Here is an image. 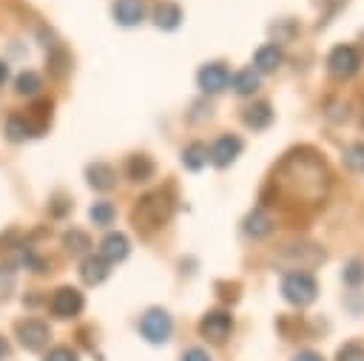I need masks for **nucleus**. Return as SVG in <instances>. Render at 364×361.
<instances>
[{
    "instance_id": "nucleus-1",
    "label": "nucleus",
    "mask_w": 364,
    "mask_h": 361,
    "mask_svg": "<svg viewBox=\"0 0 364 361\" xmlns=\"http://www.w3.org/2000/svg\"><path fill=\"white\" fill-rule=\"evenodd\" d=\"M327 190H330V171L324 156L301 145L279 159L262 196L273 193V202L287 213H310L324 205Z\"/></svg>"
},
{
    "instance_id": "nucleus-2",
    "label": "nucleus",
    "mask_w": 364,
    "mask_h": 361,
    "mask_svg": "<svg viewBox=\"0 0 364 361\" xmlns=\"http://www.w3.org/2000/svg\"><path fill=\"white\" fill-rule=\"evenodd\" d=\"M171 216H173V199H171V193L168 190H151V193H145V196L136 199V205L131 210V225L142 236H148V233L165 227L171 222Z\"/></svg>"
},
{
    "instance_id": "nucleus-3",
    "label": "nucleus",
    "mask_w": 364,
    "mask_h": 361,
    "mask_svg": "<svg viewBox=\"0 0 364 361\" xmlns=\"http://www.w3.org/2000/svg\"><path fill=\"white\" fill-rule=\"evenodd\" d=\"M282 296L293 307H307L310 301H316L318 284H316V279L310 273L293 270V273H284V279H282Z\"/></svg>"
},
{
    "instance_id": "nucleus-4",
    "label": "nucleus",
    "mask_w": 364,
    "mask_h": 361,
    "mask_svg": "<svg viewBox=\"0 0 364 361\" xmlns=\"http://www.w3.org/2000/svg\"><path fill=\"white\" fill-rule=\"evenodd\" d=\"M327 259V253L318 244H287L276 253V264L284 270H310L316 264H321Z\"/></svg>"
},
{
    "instance_id": "nucleus-5",
    "label": "nucleus",
    "mask_w": 364,
    "mask_h": 361,
    "mask_svg": "<svg viewBox=\"0 0 364 361\" xmlns=\"http://www.w3.org/2000/svg\"><path fill=\"white\" fill-rule=\"evenodd\" d=\"M358 68H361V54H358L355 45L341 43V45H336V48L327 54V71H330L336 80H350V77L358 74Z\"/></svg>"
},
{
    "instance_id": "nucleus-6",
    "label": "nucleus",
    "mask_w": 364,
    "mask_h": 361,
    "mask_svg": "<svg viewBox=\"0 0 364 361\" xmlns=\"http://www.w3.org/2000/svg\"><path fill=\"white\" fill-rule=\"evenodd\" d=\"M139 333H142V338L151 341V344H165V341L171 338V333H173V321H171V316H168L165 310L151 307V310L139 318Z\"/></svg>"
},
{
    "instance_id": "nucleus-7",
    "label": "nucleus",
    "mask_w": 364,
    "mask_h": 361,
    "mask_svg": "<svg viewBox=\"0 0 364 361\" xmlns=\"http://www.w3.org/2000/svg\"><path fill=\"white\" fill-rule=\"evenodd\" d=\"M14 335H17L20 347H26V350L37 352V350H43V347L48 344L51 330H48V324H46V321H40V318H23V321H17Z\"/></svg>"
},
{
    "instance_id": "nucleus-8",
    "label": "nucleus",
    "mask_w": 364,
    "mask_h": 361,
    "mask_svg": "<svg viewBox=\"0 0 364 361\" xmlns=\"http://www.w3.org/2000/svg\"><path fill=\"white\" fill-rule=\"evenodd\" d=\"M85 307V298L77 287H60L54 290V296L48 298V310L57 316V318H77Z\"/></svg>"
},
{
    "instance_id": "nucleus-9",
    "label": "nucleus",
    "mask_w": 364,
    "mask_h": 361,
    "mask_svg": "<svg viewBox=\"0 0 364 361\" xmlns=\"http://www.w3.org/2000/svg\"><path fill=\"white\" fill-rule=\"evenodd\" d=\"M230 333H233V318H230V313H225V310H210V313H205L202 321H199V335L208 338L210 344L228 341Z\"/></svg>"
},
{
    "instance_id": "nucleus-10",
    "label": "nucleus",
    "mask_w": 364,
    "mask_h": 361,
    "mask_svg": "<svg viewBox=\"0 0 364 361\" xmlns=\"http://www.w3.org/2000/svg\"><path fill=\"white\" fill-rule=\"evenodd\" d=\"M196 82L205 94H219L230 85V71H228L225 63H205L196 74Z\"/></svg>"
},
{
    "instance_id": "nucleus-11",
    "label": "nucleus",
    "mask_w": 364,
    "mask_h": 361,
    "mask_svg": "<svg viewBox=\"0 0 364 361\" xmlns=\"http://www.w3.org/2000/svg\"><path fill=\"white\" fill-rule=\"evenodd\" d=\"M208 151H210V162H213L216 168H228V165L242 153V139H239L236 134H222Z\"/></svg>"
},
{
    "instance_id": "nucleus-12",
    "label": "nucleus",
    "mask_w": 364,
    "mask_h": 361,
    "mask_svg": "<svg viewBox=\"0 0 364 361\" xmlns=\"http://www.w3.org/2000/svg\"><path fill=\"white\" fill-rule=\"evenodd\" d=\"M282 60H284L282 45L264 43V45H259L256 54H253V68H256L259 74H270V71H276V68L282 65Z\"/></svg>"
},
{
    "instance_id": "nucleus-13",
    "label": "nucleus",
    "mask_w": 364,
    "mask_h": 361,
    "mask_svg": "<svg viewBox=\"0 0 364 361\" xmlns=\"http://www.w3.org/2000/svg\"><path fill=\"white\" fill-rule=\"evenodd\" d=\"M108 262L100 256V253H88L82 262H80V279L85 281V284H100V281H105L108 279Z\"/></svg>"
},
{
    "instance_id": "nucleus-14",
    "label": "nucleus",
    "mask_w": 364,
    "mask_h": 361,
    "mask_svg": "<svg viewBox=\"0 0 364 361\" xmlns=\"http://www.w3.org/2000/svg\"><path fill=\"white\" fill-rule=\"evenodd\" d=\"M111 14H114V20L119 26H136L145 17V3L142 0H117Z\"/></svg>"
},
{
    "instance_id": "nucleus-15",
    "label": "nucleus",
    "mask_w": 364,
    "mask_h": 361,
    "mask_svg": "<svg viewBox=\"0 0 364 361\" xmlns=\"http://www.w3.org/2000/svg\"><path fill=\"white\" fill-rule=\"evenodd\" d=\"M85 179L94 190H111L117 185V171L108 162H94L85 168Z\"/></svg>"
},
{
    "instance_id": "nucleus-16",
    "label": "nucleus",
    "mask_w": 364,
    "mask_h": 361,
    "mask_svg": "<svg viewBox=\"0 0 364 361\" xmlns=\"http://www.w3.org/2000/svg\"><path fill=\"white\" fill-rule=\"evenodd\" d=\"M245 233L253 236V239H267L273 233V219L267 216L264 208H253L245 219Z\"/></svg>"
},
{
    "instance_id": "nucleus-17",
    "label": "nucleus",
    "mask_w": 364,
    "mask_h": 361,
    "mask_svg": "<svg viewBox=\"0 0 364 361\" xmlns=\"http://www.w3.org/2000/svg\"><path fill=\"white\" fill-rule=\"evenodd\" d=\"M128 250H131V244H128V239H125L122 233H108V236L102 239V244H100V256H102L108 264L122 262V259L128 256Z\"/></svg>"
},
{
    "instance_id": "nucleus-18",
    "label": "nucleus",
    "mask_w": 364,
    "mask_h": 361,
    "mask_svg": "<svg viewBox=\"0 0 364 361\" xmlns=\"http://www.w3.org/2000/svg\"><path fill=\"white\" fill-rule=\"evenodd\" d=\"M154 171H156V165H154V159L145 156V153H134V156H128V162H125V173H128L131 182H148V179L154 176Z\"/></svg>"
},
{
    "instance_id": "nucleus-19",
    "label": "nucleus",
    "mask_w": 364,
    "mask_h": 361,
    "mask_svg": "<svg viewBox=\"0 0 364 361\" xmlns=\"http://www.w3.org/2000/svg\"><path fill=\"white\" fill-rule=\"evenodd\" d=\"M23 117L28 119V125H31L34 136H40V134L48 128V122H51V99H37V102L23 114Z\"/></svg>"
},
{
    "instance_id": "nucleus-20",
    "label": "nucleus",
    "mask_w": 364,
    "mask_h": 361,
    "mask_svg": "<svg viewBox=\"0 0 364 361\" xmlns=\"http://www.w3.org/2000/svg\"><path fill=\"white\" fill-rule=\"evenodd\" d=\"M242 119H245L247 128H253V131H264V128L273 122V108H270L267 102H256V105L245 108Z\"/></svg>"
},
{
    "instance_id": "nucleus-21",
    "label": "nucleus",
    "mask_w": 364,
    "mask_h": 361,
    "mask_svg": "<svg viewBox=\"0 0 364 361\" xmlns=\"http://www.w3.org/2000/svg\"><path fill=\"white\" fill-rule=\"evenodd\" d=\"M154 23L165 31H173L182 23V9L176 3H159V6H154Z\"/></svg>"
},
{
    "instance_id": "nucleus-22",
    "label": "nucleus",
    "mask_w": 364,
    "mask_h": 361,
    "mask_svg": "<svg viewBox=\"0 0 364 361\" xmlns=\"http://www.w3.org/2000/svg\"><path fill=\"white\" fill-rule=\"evenodd\" d=\"M46 63H48V74H51L54 80H63V77H68V71H71V54H68L63 45H51Z\"/></svg>"
},
{
    "instance_id": "nucleus-23",
    "label": "nucleus",
    "mask_w": 364,
    "mask_h": 361,
    "mask_svg": "<svg viewBox=\"0 0 364 361\" xmlns=\"http://www.w3.org/2000/svg\"><path fill=\"white\" fill-rule=\"evenodd\" d=\"M208 159H210V151H208V145L199 142V139L191 142V145H185V151H182V165H185L188 171H199V168H205Z\"/></svg>"
},
{
    "instance_id": "nucleus-24",
    "label": "nucleus",
    "mask_w": 364,
    "mask_h": 361,
    "mask_svg": "<svg viewBox=\"0 0 364 361\" xmlns=\"http://www.w3.org/2000/svg\"><path fill=\"white\" fill-rule=\"evenodd\" d=\"M230 85H233V91L239 97H247V94H253L259 88V71L256 68H242V71H236L230 77Z\"/></svg>"
},
{
    "instance_id": "nucleus-25",
    "label": "nucleus",
    "mask_w": 364,
    "mask_h": 361,
    "mask_svg": "<svg viewBox=\"0 0 364 361\" xmlns=\"http://www.w3.org/2000/svg\"><path fill=\"white\" fill-rule=\"evenodd\" d=\"M6 134H9L11 142H23V139H31L34 136V131H31V125H28V119L23 114H11L6 119Z\"/></svg>"
},
{
    "instance_id": "nucleus-26",
    "label": "nucleus",
    "mask_w": 364,
    "mask_h": 361,
    "mask_svg": "<svg viewBox=\"0 0 364 361\" xmlns=\"http://www.w3.org/2000/svg\"><path fill=\"white\" fill-rule=\"evenodd\" d=\"M63 247L68 250V253H85L88 247H91V239H88V233L85 230H77V227H71V230H65L63 233Z\"/></svg>"
},
{
    "instance_id": "nucleus-27",
    "label": "nucleus",
    "mask_w": 364,
    "mask_h": 361,
    "mask_svg": "<svg viewBox=\"0 0 364 361\" xmlns=\"http://www.w3.org/2000/svg\"><path fill=\"white\" fill-rule=\"evenodd\" d=\"M341 159H344V168H347V171H353V173H364V142H353V145H347L344 153H341Z\"/></svg>"
},
{
    "instance_id": "nucleus-28",
    "label": "nucleus",
    "mask_w": 364,
    "mask_h": 361,
    "mask_svg": "<svg viewBox=\"0 0 364 361\" xmlns=\"http://www.w3.org/2000/svg\"><path fill=\"white\" fill-rule=\"evenodd\" d=\"M40 88H43V82H40V77H37L34 71H23V74H17V80H14V91H17L20 97H34Z\"/></svg>"
},
{
    "instance_id": "nucleus-29",
    "label": "nucleus",
    "mask_w": 364,
    "mask_h": 361,
    "mask_svg": "<svg viewBox=\"0 0 364 361\" xmlns=\"http://www.w3.org/2000/svg\"><path fill=\"white\" fill-rule=\"evenodd\" d=\"M88 216H91V222H94L97 227H108V225L114 222L117 210H114V205H111V202H94V205H91V210H88Z\"/></svg>"
},
{
    "instance_id": "nucleus-30",
    "label": "nucleus",
    "mask_w": 364,
    "mask_h": 361,
    "mask_svg": "<svg viewBox=\"0 0 364 361\" xmlns=\"http://www.w3.org/2000/svg\"><path fill=\"white\" fill-rule=\"evenodd\" d=\"M270 34L276 37V45H279V43H287V40H293V37L299 34V26H296V20L284 17V20H276V23L270 26Z\"/></svg>"
},
{
    "instance_id": "nucleus-31",
    "label": "nucleus",
    "mask_w": 364,
    "mask_h": 361,
    "mask_svg": "<svg viewBox=\"0 0 364 361\" xmlns=\"http://www.w3.org/2000/svg\"><path fill=\"white\" fill-rule=\"evenodd\" d=\"M336 361H364V344L350 341L336 352Z\"/></svg>"
},
{
    "instance_id": "nucleus-32",
    "label": "nucleus",
    "mask_w": 364,
    "mask_h": 361,
    "mask_svg": "<svg viewBox=\"0 0 364 361\" xmlns=\"http://www.w3.org/2000/svg\"><path fill=\"white\" fill-rule=\"evenodd\" d=\"M344 281H347L350 287H358V284L364 281V262L353 259V262L344 267Z\"/></svg>"
},
{
    "instance_id": "nucleus-33",
    "label": "nucleus",
    "mask_w": 364,
    "mask_h": 361,
    "mask_svg": "<svg viewBox=\"0 0 364 361\" xmlns=\"http://www.w3.org/2000/svg\"><path fill=\"white\" fill-rule=\"evenodd\" d=\"M11 290H14V270L0 264V298H9Z\"/></svg>"
},
{
    "instance_id": "nucleus-34",
    "label": "nucleus",
    "mask_w": 364,
    "mask_h": 361,
    "mask_svg": "<svg viewBox=\"0 0 364 361\" xmlns=\"http://www.w3.org/2000/svg\"><path fill=\"white\" fill-rule=\"evenodd\" d=\"M68 210H71V202H68L65 196H54V199L48 202V213H51L54 219H63Z\"/></svg>"
},
{
    "instance_id": "nucleus-35",
    "label": "nucleus",
    "mask_w": 364,
    "mask_h": 361,
    "mask_svg": "<svg viewBox=\"0 0 364 361\" xmlns=\"http://www.w3.org/2000/svg\"><path fill=\"white\" fill-rule=\"evenodd\" d=\"M43 361H80V358L71 347H54V350H48V355Z\"/></svg>"
},
{
    "instance_id": "nucleus-36",
    "label": "nucleus",
    "mask_w": 364,
    "mask_h": 361,
    "mask_svg": "<svg viewBox=\"0 0 364 361\" xmlns=\"http://www.w3.org/2000/svg\"><path fill=\"white\" fill-rule=\"evenodd\" d=\"M182 361H210V355H208L202 347H191V350L182 355Z\"/></svg>"
},
{
    "instance_id": "nucleus-37",
    "label": "nucleus",
    "mask_w": 364,
    "mask_h": 361,
    "mask_svg": "<svg viewBox=\"0 0 364 361\" xmlns=\"http://www.w3.org/2000/svg\"><path fill=\"white\" fill-rule=\"evenodd\" d=\"M293 361H324L318 352H313V350H304V352H299Z\"/></svg>"
},
{
    "instance_id": "nucleus-38",
    "label": "nucleus",
    "mask_w": 364,
    "mask_h": 361,
    "mask_svg": "<svg viewBox=\"0 0 364 361\" xmlns=\"http://www.w3.org/2000/svg\"><path fill=\"white\" fill-rule=\"evenodd\" d=\"M6 80H9V65H6L3 60H0V88L6 85Z\"/></svg>"
},
{
    "instance_id": "nucleus-39",
    "label": "nucleus",
    "mask_w": 364,
    "mask_h": 361,
    "mask_svg": "<svg viewBox=\"0 0 364 361\" xmlns=\"http://www.w3.org/2000/svg\"><path fill=\"white\" fill-rule=\"evenodd\" d=\"M6 350H9V347H6V341H3V335H0V361H3V355H6Z\"/></svg>"
}]
</instances>
